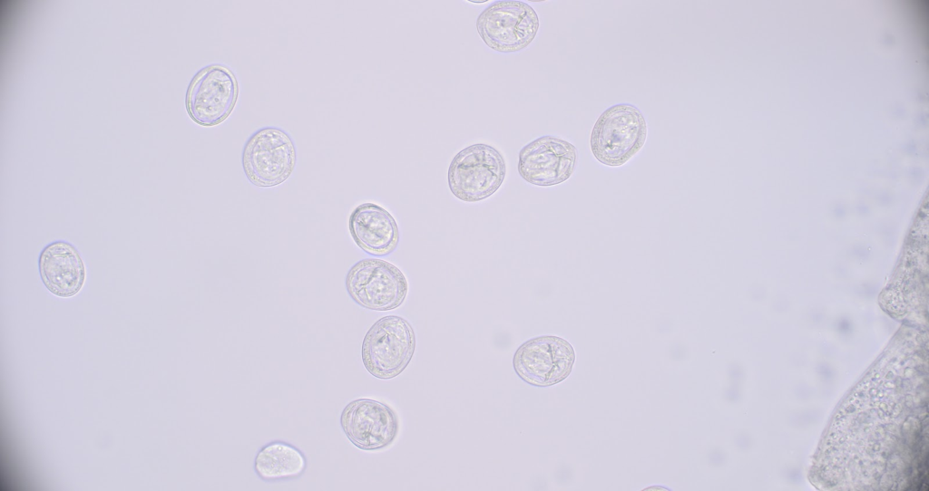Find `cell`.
I'll list each match as a JSON object with an SVG mask.
<instances>
[{
  "mask_svg": "<svg viewBox=\"0 0 929 491\" xmlns=\"http://www.w3.org/2000/svg\"><path fill=\"white\" fill-rule=\"evenodd\" d=\"M575 361L570 342L554 335L532 338L521 344L513 358L516 374L526 383L548 387L566 379Z\"/></svg>",
  "mask_w": 929,
  "mask_h": 491,
  "instance_id": "cell-8",
  "label": "cell"
},
{
  "mask_svg": "<svg viewBox=\"0 0 929 491\" xmlns=\"http://www.w3.org/2000/svg\"><path fill=\"white\" fill-rule=\"evenodd\" d=\"M349 233L366 253L383 256L391 254L399 242V229L394 217L381 206L367 202L357 206L348 219Z\"/></svg>",
  "mask_w": 929,
  "mask_h": 491,
  "instance_id": "cell-12",
  "label": "cell"
},
{
  "mask_svg": "<svg viewBox=\"0 0 929 491\" xmlns=\"http://www.w3.org/2000/svg\"><path fill=\"white\" fill-rule=\"evenodd\" d=\"M38 267L43 284L58 297L74 296L84 284V263L77 248L69 242L58 240L45 246L40 253Z\"/></svg>",
  "mask_w": 929,
  "mask_h": 491,
  "instance_id": "cell-11",
  "label": "cell"
},
{
  "mask_svg": "<svg viewBox=\"0 0 929 491\" xmlns=\"http://www.w3.org/2000/svg\"><path fill=\"white\" fill-rule=\"evenodd\" d=\"M577 162V149L567 140L542 136L519 152L518 172L528 183L550 187L566 181Z\"/></svg>",
  "mask_w": 929,
  "mask_h": 491,
  "instance_id": "cell-9",
  "label": "cell"
},
{
  "mask_svg": "<svg viewBox=\"0 0 929 491\" xmlns=\"http://www.w3.org/2000/svg\"><path fill=\"white\" fill-rule=\"evenodd\" d=\"M415 349L416 334L411 323L401 316L387 315L378 319L366 333L361 357L372 376L389 380L406 368Z\"/></svg>",
  "mask_w": 929,
  "mask_h": 491,
  "instance_id": "cell-2",
  "label": "cell"
},
{
  "mask_svg": "<svg viewBox=\"0 0 929 491\" xmlns=\"http://www.w3.org/2000/svg\"><path fill=\"white\" fill-rule=\"evenodd\" d=\"M341 428L357 448L378 450L393 443L398 433V419L387 404L367 398L350 401L340 416Z\"/></svg>",
  "mask_w": 929,
  "mask_h": 491,
  "instance_id": "cell-10",
  "label": "cell"
},
{
  "mask_svg": "<svg viewBox=\"0 0 929 491\" xmlns=\"http://www.w3.org/2000/svg\"><path fill=\"white\" fill-rule=\"evenodd\" d=\"M346 288L358 305L372 311H390L406 300L408 282L395 265L378 258H365L347 272Z\"/></svg>",
  "mask_w": 929,
  "mask_h": 491,
  "instance_id": "cell-5",
  "label": "cell"
},
{
  "mask_svg": "<svg viewBox=\"0 0 929 491\" xmlns=\"http://www.w3.org/2000/svg\"><path fill=\"white\" fill-rule=\"evenodd\" d=\"M540 21L535 10L518 0L496 1L478 15L477 32L491 49L514 53L526 48L535 38Z\"/></svg>",
  "mask_w": 929,
  "mask_h": 491,
  "instance_id": "cell-4",
  "label": "cell"
},
{
  "mask_svg": "<svg viewBox=\"0 0 929 491\" xmlns=\"http://www.w3.org/2000/svg\"><path fill=\"white\" fill-rule=\"evenodd\" d=\"M506 165L491 145L475 143L460 150L448 168L452 194L464 202H479L495 193L504 180Z\"/></svg>",
  "mask_w": 929,
  "mask_h": 491,
  "instance_id": "cell-3",
  "label": "cell"
},
{
  "mask_svg": "<svg viewBox=\"0 0 929 491\" xmlns=\"http://www.w3.org/2000/svg\"><path fill=\"white\" fill-rule=\"evenodd\" d=\"M296 158V148L289 135L281 129L266 127L247 140L242 152V167L253 185L270 188L289 178Z\"/></svg>",
  "mask_w": 929,
  "mask_h": 491,
  "instance_id": "cell-6",
  "label": "cell"
},
{
  "mask_svg": "<svg viewBox=\"0 0 929 491\" xmlns=\"http://www.w3.org/2000/svg\"><path fill=\"white\" fill-rule=\"evenodd\" d=\"M647 137L641 111L630 103L615 104L596 120L590 146L595 159L610 167H620L635 156Z\"/></svg>",
  "mask_w": 929,
  "mask_h": 491,
  "instance_id": "cell-1",
  "label": "cell"
},
{
  "mask_svg": "<svg viewBox=\"0 0 929 491\" xmlns=\"http://www.w3.org/2000/svg\"><path fill=\"white\" fill-rule=\"evenodd\" d=\"M307 467V459L297 447L281 441H271L263 446L256 455L254 470L265 481L296 478Z\"/></svg>",
  "mask_w": 929,
  "mask_h": 491,
  "instance_id": "cell-13",
  "label": "cell"
},
{
  "mask_svg": "<svg viewBox=\"0 0 929 491\" xmlns=\"http://www.w3.org/2000/svg\"><path fill=\"white\" fill-rule=\"evenodd\" d=\"M239 93L232 72L220 64L200 70L191 79L186 92V110L193 121L214 126L231 113Z\"/></svg>",
  "mask_w": 929,
  "mask_h": 491,
  "instance_id": "cell-7",
  "label": "cell"
}]
</instances>
